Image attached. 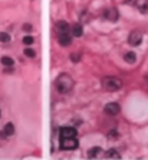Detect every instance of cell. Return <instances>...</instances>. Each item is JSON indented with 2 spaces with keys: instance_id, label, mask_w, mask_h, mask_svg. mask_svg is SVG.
I'll return each instance as SVG.
<instances>
[{
  "instance_id": "6da1fadb",
  "label": "cell",
  "mask_w": 148,
  "mask_h": 160,
  "mask_svg": "<svg viewBox=\"0 0 148 160\" xmlns=\"http://www.w3.org/2000/svg\"><path fill=\"white\" fill-rule=\"evenodd\" d=\"M74 88V79L68 74H62L56 78V90L60 94H66Z\"/></svg>"
},
{
  "instance_id": "7a4b0ae2",
  "label": "cell",
  "mask_w": 148,
  "mask_h": 160,
  "mask_svg": "<svg viewBox=\"0 0 148 160\" xmlns=\"http://www.w3.org/2000/svg\"><path fill=\"white\" fill-rule=\"evenodd\" d=\"M102 87L108 91H118L122 87V81L117 76H105L102 79Z\"/></svg>"
},
{
  "instance_id": "3957f363",
  "label": "cell",
  "mask_w": 148,
  "mask_h": 160,
  "mask_svg": "<svg viewBox=\"0 0 148 160\" xmlns=\"http://www.w3.org/2000/svg\"><path fill=\"white\" fill-rule=\"evenodd\" d=\"M78 146H79V143L75 137L62 138L60 140V149H63V150H75Z\"/></svg>"
},
{
  "instance_id": "277c9868",
  "label": "cell",
  "mask_w": 148,
  "mask_h": 160,
  "mask_svg": "<svg viewBox=\"0 0 148 160\" xmlns=\"http://www.w3.org/2000/svg\"><path fill=\"white\" fill-rule=\"evenodd\" d=\"M142 42V33L140 30H132L128 36V44L132 46H138Z\"/></svg>"
},
{
  "instance_id": "5b68a950",
  "label": "cell",
  "mask_w": 148,
  "mask_h": 160,
  "mask_svg": "<svg viewBox=\"0 0 148 160\" xmlns=\"http://www.w3.org/2000/svg\"><path fill=\"white\" fill-rule=\"evenodd\" d=\"M104 111H105V114H108V115H117L121 111V107H120L118 102H108L105 105Z\"/></svg>"
},
{
  "instance_id": "8992f818",
  "label": "cell",
  "mask_w": 148,
  "mask_h": 160,
  "mask_svg": "<svg viewBox=\"0 0 148 160\" xmlns=\"http://www.w3.org/2000/svg\"><path fill=\"white\" fill-rule=\"evenodd\" d=\"M78 131L74 127H62L60 128V138H71V137H76Z\"/></svg>"
},
{
  "instance_id": "52a82bcc",
  "label": "cell",
  "mask_w": 148,
  "mask_h": 160,
  "mask_svg": "<svg viewBox=\"0 0 148 160\" xmlns=\"http://www.w3.org/2000/svg\"><path fill=\"white\" fill-rule=\"evenodd\" d=\"M58 42H59L62 46H69L71 44H72V38H71L69 33H59Z\"/></svg>"
},
{
  "instance_id": "ba28073f",
  "label": "cell",
  "mask_w": 148,
  "mask_h": 160,
  "mask_svg": "<svg viewBox=\"0 0 148 160\" xmlns=\"http://www.w3.org/2000/svg\"><path fill=\"white\" fill-rule=\"evenodd\" d=\"M104 16H105L106 19L112 20V22H117V20H118V18H120V15H118V10H115V9H109V10H106Z\"/></svg>"
},
{
  "instance_id": "9c48e42d",
  "label": "cell",
  "mask_w": 148,
  "mask_h": 160,
  "mask_svg": "<svg viewBox=\"0 0 148 160\" xmlns=\"http://www.w3.org/2000/svg\"><path fill=\"white\" fill-rule=\"evenodd\" d=\"M56 29H58L59 33H68V30H69V25L65 22V20H59V22L56 23Z\"/></svg>"
},
{
  "instance_id": "30bf717a",
  "label": "cell",
  "mask_w": 148,
  "mask_h": 160,
  "mask_svg": "<svg viewBox=\"0 0 148 160\" xmlns=\"http://www.w3.org/2000/svg\"><path fill=\"white\" fill-rule=\"evenodd\" d=\"M71 32H72V36H82V33H83V27H82V25H79V23H76L72 27H71Z\"/></svg>"
},
{
  "instance_id": "8fae6325",
  "label": "cell",
  "mask_w": 148,
  "mask_h": 160,
  "mask_svg": "<svg viewBox=\"0 0 148 160\" xmlns=\"http://www.w3.org/2000/svg\"><path fill=\"white\" fill-rule=\"evenodd\" d=\"M105 159H121L120 153L117 152V149H109L106 153H105Z\"/></svg>"
},
{
  "instance_id": "7c38bea8",
  "label": "cell",
  "mask_w": 148,
  "mask_h": 160,
  "mask_svg": "<svg viewBox=\"0 0 148 160\" xmlns=\"http://www.w3.org/2000/svg\"><path fill=\"white\" fill-rule=\"evenodd\" d=\"M137 7L142 12V13H147L148 12V0H137Z\"/></svg>"
},
{
  "instance_id": "4fadbf2b",
  "label": "cell",
  "mask_w": 148,
  "mask_h": 160,
  "mask_svg": "<svg viewBox=\"0 0 148 160\" xmlns=\"http://www.w3.org/2000/svg\"><path fill=\"white\" fill-rule=\"evenodd\" d=\"M3 133H4L6 136H13V133H15V126H13V123H7V124L4 126V128H3Z\"/></svg>"
},
{
  "instance_id": "5bb4252c",
  "label": "cell",
  "mask_w": 148,
  "mask_h": 160,
  "mask_svg": "<svg viewBox=\"0 0 148 160\" xmlns=\"http://www.w3.org/2000/svg\"><path fill=\"white\" fill-rule=\"evenodd\" d=\"M124 59H125V62H128V64H134L135 59H137V55H135L134 52H126V53L124 55Z\"/></svg>"
},
{
  "instance_id": "9a60e30c",
  "label": "cell",
  "mask_w": 148,
  "mask_h": 160,
  "mask_svg": "<svg viewBox=\"0 0 148 160\" xmlns=\"http://www.w3.org/2000/svg\"><path fill=\"white\" fill-rule=\"evenodd\" d=\"M101 152H102L101 147H92V149H89V152H88V157H89V159H94V157L98 156Z\"/></svg>"
},
{
  "instance_id": "2e32d148",
  "label": "cell",
  "mask_w": 148,
  "mask_h": 160,
  "mask_svg": "<svg viewBox=\"0 0 148 160\" xmlns=\"http://www.w3.org/2000/svg\"><path fill=\"white\" fill-rule=\"evenodd\" d=\"M1 64L4 65V67H12L13 64H15V61H13V58H10V56H1Z\"/></svg>"
},
{
  "instance_id": "e0dca14e",
  "label": "cell",
  "mask_w": 148,
  "mask_h": 160,
  "mask_svg": "<svg viewBox=\"0 0 148 160\" xmlns=\"http://www.w3.org/2000/svg\"><path fill=\"white\" fill-rule=\"evenodd\" d=\"M0 42H1V44H7V42H10V36H9V33H6V32H0Z\"/></svg>"
},
{
  "instance_id": "ac0fdd59",
  "label": "cell",
  "mask_w": 148,
  "mask_h": 160,
  "mask_svg": "<svg viewBox=\"0 0 148 160\" xmlns=\"http://www.w3.org/2000/svg\"><path fill=\"white\" fill-rule=\"evenodd\" d=\"M25 55H26V56H29V58H35V56H36V52H35L33 49H30V48H26V49H25Z\"/></svg>"
},
{
  "instance_id": "d6986e66",
  "label": "cell",
  "mask_w": 148,
  "mask_h": 160,
  "mask_svg": "<svg viewBox=\"0 0 148 160\" xmlns=\"http://www.w3.org/2000/svg\"><path fill=\"white\" fill-rule=\"evenodd\" d=\"M33 42H35V39H33L32 36H25V38H23V44H25V45H32Z\"/></svg>"
},
{
  "instance_id": "ffe728a7",
  "label": "cell",
  "mask_w": 148,
  "mask_h": 160,
  "mask_svg": "<svg viewBox=\"0 0 148 160\" xmlns=\"http://www.w3.org/2000/svg\"><path fill=\"white\" fill-rule=\"evenodd\" d=\"M79 59H81V55L79 53H72L71 55V61L72 62H79Z\"/></svg>"
},
{
  "instance_id": "44dd1931",
  "label": "cell",
  "mask_w": 148,
  "mask_h": 160,
  "mask_svg": "<svg viewBox=\"0 0 148 160\" xmlns=\"http://www.w3.org/2000/svg\"><path fill=\"white\" fill-rule=\"evenodd\" d=\"M109 137H118V131H117V130H112V131L109 133Z\"/></svg>"
},
{
  "instance_id": "7402d4cb",
  "label": "cell",
  "mask_w": 148,
  "mask_h": 160,
  "mask_svg": "<svg viewBox=\"0 0 148 160\" xmlns=\"http://www.w3.org/2000/svg\"><path fill=\"white\" fill-rule=\"evenodd\" d=\"M23 29L27 30V32H30V30H32V25H25V26H23Z\"/></svg>"
},
{
  "instance_id": "603a6c76",
  "label": "cell",
  "mask_w": 148,
  "mask_h": 160,
  "mask_svg": "<svg viewBox=\"0 0 148 160\" xmlns=\"http://www.w3.org/2000/svg\"><path fill=\"white\" fill-rule=\"evenodd\" d=\"M0 114H1V113H0Z\"/></svg>"
}]
</instances>
